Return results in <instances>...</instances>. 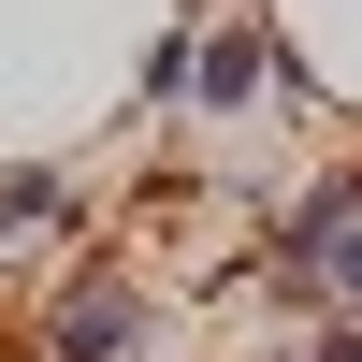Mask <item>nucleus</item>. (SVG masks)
<instances>
[{
  "label": "nucleus",
  "instance_id": "1",
  "mask_svg": "<svg viewBox=\"0 0 362 362\" xmlns=\"http://www.w3.org/2000/svg\"><path fill=\"white\" fill-rule=\"evenodd\" d=\"M145 348H160V276H131V261H73V276H44L29 362H145Z\"/></svg>",
  "mask_w": 362,
  "mask_h": 362
},
{
  "label": "nucleus",
  "instance_id": "2",
  "mask_svg": "<svg viewBox=\"0 0 362 362\" xmlns=\"http://www.w3.org/2000/svg\"><path fill=\"white\" fill-rule=\"evenodd\" d=\"M276 87H305V58H290L276 15H218V29L189 44V116H261Z\"/></svg>",
  "mask_w": 362,
  "mask_h": 362
},
{
  "label": "nucleus",
  "instance_id": "3",
  "mask_svg": "<svg viewBox=\"0 0 362 362\" xmlns=\"http://www.w3.org/2000/svg\"><path fill=\"white\" fill-rule=\"evenodd\" d=\"M58 232H87V189L58 160H0V247H58Z\"/></svg>",
  "mask_w": 362,
  "mask_h": 362
},
{
  "label": "nucleus",
  "instance_id": "4",
  "mask_svg": "<svg viewBox=\"0 0 362 362\" xmlns=\"http://www.w3.org/2000/svg\"><path fill=\"white\" fill-rule=\"evenodd\" d=\"M189 44H203V29H160V44H145V73H131L145 116H189Z\"/></svg>",
  "mask_w": 362,
  "mask_h": 362
},
{
  "label": "nucleus",
  "instance_id": "5",
  "mask_svg": "<svg viewBox=\"0 0 362 362\" xmlns=\"http://www.w3.org/2000/svg\"><path fill=\"white\" fill-rule=\"evenodd\" d=\"M305 362H362V319H319V334H305Z\"/></svg>",
  "mask_w": 362,
  "mask_h": 362
}]
</instances>
